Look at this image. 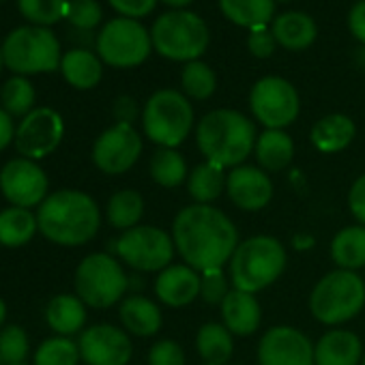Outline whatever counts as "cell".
Instances as JSON below:
<instances>
[{
    "label": "cell",
    "instance_id": "41",
    "mask_svg": "<svg viewBox=\"0 0 365 365\" xmlns=\"http://www.w3.org/2000/svg\"><path fill=\"white\" fill-rule=\"evenodd\" d=\"M230 286L224 269H211L200 273V299L209 305H222L228 297Z\"/></svg>",
    "mask_w": 365,
    "mask_h": 365
},
{
    "label": "cell",
    "instance_id": "7",
    "mask_svg": "<svg viewBox=\"0 0 365 365\" xmlns=\"http://www.w3.org/2000/svg\"><path fill=\"white\" fill-rule=\"evenodd\" d=\"M142 129L159 148L180 146L194 129L192 101L174 88L153 93L142 108Z\"/></svg>",
    "mask_w": 365,
    "mask_h": 365
},
{
    "label": "cell",
    "instance_id": "19",
    "mask_svg": "<svg viewBox=\"0 0 365 365\" xmlns=\"http://www.w3.org/2000/svg\"><path fill=\"white\" fill-rule=\"evenodd\" d=\"M155 294L168 307H185L200 297V273L190 264H170L157 273Z\"/></svg>",
    "mask_w": 365,
    "mask_h": 365
},
{
    "label": "cell",
    "instance_id": "42",
    "mask_svg": "<svg viewBox=\"0 0 365 365\" xmlns=\"http://www.w3.org/2000/svg\"><path fill=\"white\" fill-rule=\"evenodd\" d=\"M148 365H185V350L176 339H159L148 350Z\"/></svg>",
    "mask_w": 365,
    "mask_h": 365
},
{
    "label": "cell",
    "instance_id": "27",
    "mask_svg": "<svg viewBox=\"0 0 365 365\" xmlns=\"http://www.w3.org/2000/svg\"><path fill=\"white\" fill-rule=\"evenodd\" d=\"M196 350L202 365H230L235 354L232 333L220 322H205L196 333Z\"/></svg>",
    "mask_w": 365,
    "mask_h": 365
},
{
    "label": "cell",
    "instance_id": "58",
    "mask_svg": "<svg viewBox=\"0 0 365 365\" xmlns=\"http://www.w3.org/2000/svg\"><path fill=\"white\" fill-rule=\"evenodd\" d=\"M363 282H365V277H363Z\"/></svg>",
    "mask_w": 365,
    "mask_h": 365
},
{
    "label": "cell",
    "instance_id": "38",
    "mask_svg": "<svg viewBox=\"0 0 365 365\" xmlns=\"http://www.w3.org/2000/svg\"><path fill=\"white\" fill-rule=\"evenodd\" d=\"M80 346L69 337H50L35 352V365H78Z\"/></svg>",
    "mask_w": 365,
    "mask_h": 365
},
{
    "label": "cell",
    "instance_id": "47",
    "mask_svg": "<svg viewBox=\"0 0 365 365\" xmlns=\"http://www.w3.org/2000/svg\"><path fill=\"white\" fill-rule=\"evenodd\" d=\"M348 29L352 33V37L365 46V0H359L356 5H352V9L348 11Z\"/></svg>",
    "mask_w": 365,
    "mask_h": 365
},
{
    "label": "cell",
    "instance_id": "12",
    "mask_svg": "<svg viewBox=\"0 0 365 365\" xmlns=\"http://www.w3.org/2000/svg\"><path fill=\"white\" fill-rule=\"evenodd\" d=\"M250 108L254 118L264 129H286L297 120L301 112V99L294 84H290L286 78L264 76L252 86Z\"/></svg>",
    "mask_w": 365,
    "mask_h": 365
},
{
    "label": "cell",
    "instance_id": "28",
    "mask_svg": "<svg viewBox=\"0 0 365 365\" xmlns=\"http://www.w3.org/2000/svg\"><path fill=\"white\" fill-rule=\"evenodd\" d=\"M46 320L63 337L78 333L86 322V303L78 294H58L46 307Z\"/></svg>",
    "mask_w": 365,
    "mask_h": 365
},
{
    "label": "cell",
    "instance_id": "4",
    "mask_svg": "<svg viewBox=\"0 0 365 365\" xmlns=\"http://www.w3.org/2000/svg\"><path fill=\"white\" fill-rule=\"evenodd\" d=\"M288 254L279 239L256 235L239 243L230 258V282L237 290L260 292L275 284L286 271Z\"/></svg>",
    "mask_w": 365,
    "mask_h": 365
},
{
    "label": "cell",
    "instance_id": "22",
    "mask_svg": "<svg viewBox=\"0 0 365 365\" xmlns=\"http://www.w3.org/2000/svg\"><path fill=\"white\" fill-rule=\"evenodd\" d=\"M271 33L284 50L301 52L316 41L318 26L314 18L303 11H286L271 22Z\"/></svg>",
    "mask_w": 365,
    "mask_h": 365
},
{
    "label": "cell",
    "instance_id": "20",
    "mask_svg": "<svg viewBox=\"0 0 365 365\" xmlns=\"http://www.w3.org/2000/svg\"><path fill=\"white\" fill-rule=\"evenodd\" d=\"M363 344L348 329H331L314 344L316 365H361Z\"/></svg>",
    "mask_w": 365,
    "mask_h": 365
},
{
    "label": "cell",
    "instance_id": "6",
    "mask_svg": "<svg viewBox=\"0 0 365 365\" xmlns=\"http://www.w3.org/2000/svg\"><path fill=\"white\" fill-rule=\"evenodd\" d=\"M365 307V282L359 273L335 269L318 279L309 294V312L312 316L327 327H337L354 316H359Z\"/></svg>",
    "mask_w": 365,
    "mask_h": 365
},
{
    "label": "cell",
    "instance_id": "45",
    "mask_svg": "<svg viewBox=\"0 0 365 365\" xmlns=\"http://www.w3.org/2000/svg\"><path fill=\"white\" fill-rule=\"evenodd\" d=\"M348 209L356 224L365 226V172L352 182V187L348 192Z\"/></svg>",
    "mask_w": 365,
    "mask_h": 365
},
{
    "label": "cell",
    "instance_id": "37",
    "mask_svg": "<svg viewBox=\"0 0 365 365\" xmlns=\"http://www.w3.org/2000/svg\"><path fill=\"white\" fill-rule=\"evenodd\" d=\"M69 0H18L20 14L33 26H54L63 18H67Z\"/></svg>",
    "mask_w": 365,
    "mask_h": 365
},
{
    "label": "cell",
    "instance_id": "25",
    "mask_svg": "<svg viewBox=\"0 0 365 365\" xmlns=\"http://www.w3.org/2000/svg\"><path fill=\"white\" fill-rule=\"evenodd\" d=\"M354 135V120L346 114H327L309 131V140L320 153H339L350 146Z\"/></svg>",
    "mask_w": 365,
    "mask_h": 365
},
{
    "label": "cell",
    "instance_id": "39",
    "mask_svg": "<svg viewBox=\"0 0 365 365\" xmlns=\"http://www.w3.org/2000/svg\"><path fill=\"white\" fill-rule=\"evenodd\" d=\"M29 354V335L20 324H9L0 331V365L24 363Z\"/></svg>",
    "mask_w": 365,
    "mask_h": 365
},
{
    "label": "cell",
    "instance_id": "52",
    "mask_svg": "<svg viewBox=\"0 0 365 365\" xmlns=\"http://www.w3.org/2000/svg\"><path fill=\"white\" fill-rule=\"evenodd\" d=\"M5 318H7V305H5L3 299H0V324L5 322Z\"/></svg>",
    "mask_w": 365,
    "mask_h": 365
},
{
    "label": "cell",
    "instance_id": "9",
    "mask_svg": "<svg viewBox=\"0 0 365 365\" xmlns=\"http://www.w3.org/2000/svg\"><path fill=\"white\" fill-rule=\"evenodd\" d=\"M127 290L129 277L123 271V264L110 254H91L76 269V294L88 307H112L114 303L123 301Z\"/></svg>",
    "mask_w": 365,
    "mask_h": 365
},
{
    "label": "cell",
    "instance_id": "5",
    "mask_svg": "<svg viewBox=\"0 0 365 365\" xmlns=\"http://www.w3.org/2000/svg\"><path fill=\"white\" fill-rule=\"evenodd\" d=\"M153 50L174 63H192L209 50L211 31L207 22L187 9L161 14L150 26Z\"/></svg>",
    "mask_w": 365,
    "mask_h": 365
},
{
    "label": "cell",
    "instance_id": "51",
    "mask_svg": "<svg viewBox=\"0 0 365 365\" xmlns=\"http://www.w3.org/2000/svg\"><path fill=\"white\" fill-rule=\"evenodd\" d=\"M354 61L361 69H365V46H359V50L354 52Z\"/></svg>",
    "mask_w": 365,
    "mask_h": 365
},
{
    "label": "cell",
    "instance_id": "15",
    "mask_svg": "<svg viewBox=\"0 0 365 365\" xmlns=\"http://www.w3.org/2000/svg\"><path fill=\"white\" fill-rule=\"evenodd\" d=\"M140 155L142 138L138 129L127 123H114L93 144V163L110 176L131 170Z\"/></svg>",
    "mask_w": 365,
    "mask_h": 365
},
{
    "label": "cell",
    "instance_id": "26",
    "mask_svg": "<svg viewBox=\"0 0 365 365\" xmlns=\"http://www.w3.org/2000/svg\"><path fill=\"white\" fill-rule=\"evenodd\" d=\"M258 168L264 172H279L292 163L294 157V140L286 129H264L254 148Z\"/></svg>",
    "mask_w": 365,
    "mask_h": 365
},
{
    "label": "cell",
    "instance_id": "17",
    "mask_svg": "<svg viewBox=\"0 0 365 365\" xmlns=\"http://www.w3.org/2000/svg\"><path fill=\"white\" fill-rule=\"evenodd\" d=\"M78 346L86 365H127L133 354L129 335L114 324H93L80 335Z\"/></svg>",
    "mask_w": 365,
    "mask_h": 365
},
{
    "label": "cell",
    "instance_id": "33",
    "mask_svg": "<svg viewBox=\"0 0 365 365\" xmlns=\"http://www.w3.org/2000/svg\"><path fill=\"white\" fill-rule=\"evenodd\" d=\"M37 230V215H33L31 209L9 207L0 211V245L24 247L35 237Z\"/></svg>",
    "mask_w": 365,
    "mask_h": 365
},
{
    "label": "cell",
    "instance_id": "11",
    "mask_svg": "<svg viewBox=\"0 0 365 365\" xmlns=\"http://www.w3.org/2000/svg\"><path fill=\"white\" fill-rule=\"evenodd\" d=\"M116 256L140 273H159L172 264L174 241L172 235L157 226H135L114 241Z\"/></svg>",
    "mask_w": 365,
    "mask_h": 365
},
{
    "label": "cell",
    "instance_id": "30",
    "mask_svg": "<svg viewBox=\"0 0 365 365\" xmlns=\"http://www.w3.org/2000/svg\"><path fill=\"white\" fill-rule=\"evenodd\" d=\"M226 178H228L226 168L213 161H202L190 172L187 194L192 196L194 205H211L224 194Z\"/></svg>",
    "mask_w": 365,
    "mask_h": 365
},
{
    "label": "cell",
    "instance_id": "18",
    "mask_svg": "<svg viewBox=\"0 0 365 365\" xmlns=\"http://www.w3.org/2000/svg\"><path fill=\"white\" fill-rule=\"evenodd\" d=\"M226 194L241 211L256 213L273 200V180L262 168L243 163L228 172Z\"/></svg>",
    "mask_w": 365,
    "mask_h": 365
},
{
    "label": "cell",
    "instance_id": "48",
    "mask_svg": "<svg viewBox=\"0 0 365 365\" xmlns=\"http://www.w3.org/2000/svg\"><path fill=\"white\" fill-rule=\"evenodd\" d=\"M16 129L18 127L14 125V116L0 108V150H5L11 140H16Z\"/></svg>",
    "mask_w": 365,
    "mask_h": 365
},
{
    "label": "cell",
    "instance_id": "32",
    "mask_svg": "<svg viewBox=\"0 0 365 365\" xmlns=\"http://www.w3.org/2000/svg\"><path fill=\"white\" fill-rule=\"evenodd\" d=\"M150 178L159 187L174 190L190 178L187 161L176 148H157L148 163Z\"/></svg>",
    "mask_w": 365,
    "mask_h": 365
},
{
    "label": "cell",
    "instance_id": "24",
    "mask_svg": "<svg viewBox=\"0 0 365 365\" xmlns=\"http://www.w3.org/2000/svg\"><path fill=\"white\" fill-rule=\"evenodd\" d=\"M61 73L69 86L78 91H91L101 82L103 61L86 48H73L63 54Z\"/></svg>",
    "mask_w": 365,
    "mask_h": 365
},
{
    "label": "cell",
    "instance_id": "16",
    "mask_svg": "<svg viewBox=\"0 0 365 365\" xmlns=\"http://www.w3.org/2000/svg\"><path fill=\"white\" fill-rule=\"evenodd\" d=\"M260 365H316L312 339L288 324H277L264 331L258 344Z\"/></svg>",
    "mask_w": 365,
    "mask_h": 365
},
{
    "label": "cell",
    "instance_id": "53",
    "mask_svg": "<svg viewBox=\"0 0 365 365\" xmlns=\"http://www.w3.org/2000/svg\"><path fill=\"white\" fill-rule=\"evenodd\" d=\"M5 67V56H3V43H0V71Z\"/></svg>",
    "mask_w": 365,
    "mask_h": 365
},
{
    "label": "cell",
    "instance_id": "31",
    "mask_svg": "<svg viewBox=\"0 0 365 365\" xmlns=\"http://www.w3.org/2000/svg\"><path fill=\"white\" fill-rule=\"evenodd\" d=\"M331 258L337 269L359 271L365 267V226H346L331 241Z\"/></svg>",
    "mask_w": 365,
    "mask_h": 365
},
{
    "label": "cell",
    "instance_id": "57",
    "mask_svg": "<svg viewBox=\"0 0 365 365\" xmlns=\"http://www.w3.org/2000/svg\"><path fill=\"white\" fill-rule=\"evenodd\" d=\"M0 3H5V0H0Z\"/></svg>",
    "mask_w": 365,
    "mask_h": 365
},
{
    "label": "cell",
    "instance_id": "35",
    "mask_svg": "<svg viewBox=\"0 0 365 365\" xmlns=\"http://www.w3.org/2000/svg\"><path fill=\"white\" fill-rule=\"evenodd\" d=\"M180 86H182V95L187 99L205 101L213 97L217 88V76L207 63L192 61V63H185V67L180 71Z\"/></svg>",
    "mask_w": 365,
    "mask_h": 365
},
{
    "label": "cell",
    "instance_id": "21",
    "mask_svg": "<svg viewBox=\"0 0 365 365\" xmlns=\"http://www.w3.org/2000/svg\"><path fill=\"white\" fill-rule=\"evenodd\" d=\"M220 307H222V320H224L222 324L232 335H241V337L254 335L262 322L260 301L252 292L232 288Z\"/></svg>",
    "mask_w": 365,
    "mask_h": 365
},
{
    "label": "cell",
    "instance_id": "23",
    "mask_svg": "<svg viewBox=\"0 0 365 365\" xmlns=\"http://www.w3.org/2000/svg\"><path fill=\"white\" fill-rule=\"evenodd\" d=\"M123 327L138 337H153L159 333L163 316L155 301L142 294H129L123 299L118 309Z\"/></svg>",
    "mask_w": 365,
    "mask_h": 365
},
{
    "label": "cell",
    "instance_id": "8",
    "mask_svg": "<svg viewBox=\"0 0 365 365\" xmlns=\"http://www.w3.org/2000/svg\"><path fill=\"white\" fill-rule=\"evenodd\" d=\"M5 67L16 76L52 73L61 69L63 52L61 41L50 29L43 26H20L11 31L3 41Z\"/></svg>",
    "mask_w": 365,
    "mask_h": 365
},
{
    "label": "cell",
    "instance_id": "50",
    "mask_svg": "<svg viewBox=\"0 0 365 365\" xmlns=\"http://www.w3.org/2000/svg\"><path fill=\"white\" fill-rule=\"evenodd\" d=\"M161 3L168 5L170 9H185L194 3V0H161Z\"/></svg>",
    "mask_w": 365,
    "mask_h": 365
},
{
    "label": "cell",
    "instance_id": "2",
    "mask_svg": "<svg viewBox=\"0 0 365 365\" xmlns=\"http://www.w3.org/2000/svg\"><path fill=\"white\" fill-rule=\"evenodd\" d=\"M39 232L63 247H80L93 241L101 226L97 202L78 190H61L46 198L37 211Z\"/></svg>",
    "mask_w": 365,
    "mask_h": 365
},
{
    "label": "cell",
    "instance_id": "29",
    "mask_svg": "<svg viewBox=\"0 0 365 365\" xmlns=\"http://www.w3.org/2000/svg\"><path fill=\"white\" fill-rule=\"evenodd\" d=\"M226 20L243 29H264L275 20V0H220Z\"/></svg>",
    "mask_w": 365,
    "mask_h": 365
},
{
    "label": "cell",
    "instance_id": "36",
    "mask_svg": "<svg viewBox=\"0 0 365 365\" xmlns=\"http://www.w3.org/2000/svg\"><path fill=\"white\" fill-rule=\"evenodd\" d=\"M35 86L29 78L24 76H14L9 78L3 88H0V103L3 110L11 116H26L35 110Z\"/></svg>",
    "mask_w": 365,
    "mask_h": 365
},
{
    "label": "cell",
    "instance_id": "10",
    "mask_svg": "<svg viewBox=\"0 0 365 365\" xmlns=\"http://www.w3.org/2000/svg\"><path fill=\"white\" fill-rule=\"evenodd\" d=\"M97 56L116 69H131L142 65L153 52L150 31L138 20L114 18L97 35Z\"/></svg>",
    "mask_w": 365,
    "mask_h": 365
},
{
    "label": "cell",
    "instance_id": "3",
    "mask_svg": "<svg viewBox=\"0 0 365 365\" xmlns=\"http://www.w3.org/2000/svg\"><path fill=\"white\" fill-rule=\"evenodd\" d=\"M258 131L252 118L239 110L220 108L196 125V144L207 161L222 168H237L254 153Z\"/></svg>",
    "mask_w": 365,
    "mask_h": 365
},
{
    "label": "cell",
    "instance_id": "55",
    "mask_svg": "<svg viewBox=\"0 0 365 365\" xmlns=\"http://www.w3.org/2000/svg\"><path fill=\"white\" fill-rule=\"evenodd\" d=\"M361 365H365V354H363V361H361Z\"/></svg>",
    "mask_w": 365,
    "mask_h": 365
},
{
    "label": "cell",
    "instance_id": "46",
    "mask_svg": "<svg viewBox=\"0 0 365 365\" xmlns=\"http://www.w3.org/2000/svg\"><path fill=\"white\" fill-rule=\"evenodd\" d=\"M114 118L116 123H127V125H133V120L138 118L140 110H138V101L129 95H120L116 101H114Z\"/></svg>",
    "mask_w": 365,
    "mask_h": 365
},
{
    "label": "cell",
    "instance_id": "34",
    "mask_svg": "<svg viewBox=\"0 0 365 365\" xmlns=\"http://www.w3.org/2000/svg\"><path fill=\"white\" fill-rule=\"evenodd\" d=\"M106 215L112 228L127 232L140 224L144 215V198L135 190H120L108 200Z\"/></svg>",
    "mask_w": 365,
    "mask_h": 365
},
{
    "label": "cell",
    "instance_id": "44",
    "mask_svg": "<svg viewBox=\"0 0 365 365\" xmlns=\"http://www.w3.org/2000/svg\"><path fill=\"white\" fill-rule=\"evenodd\" d=\"M108 3L120 18L140 20V18H146L155 9L157 0H108Z\"/></svg>",
    "mask_w": 365,
    "mask_h": 365
},
{
    "label": "cell",
    "instance_id": "49",
    "mask_svg": "<svg viewBox=\"0 0 365 365\" xmlns=\"http://www.w3.org/2000/svg\"><path fill=\"white\" fill-rule=\"evenodd\" d=\"M292 245H294V250H299V252L309 250V247H314V237H312V235H294V237H292Z\"/></svg>",
    "mask_w": 365,
    "mask_h": 365
},
{
    "label": "cell",
    "instance_id": "14",
    "mask_svg": "<svg viewBox=\"0 0 365 365\" xmlns=\"http://www.w3.org/2000/svg\"><path fill=\"white\" fill-rule=\"evenodd\" d=\"M65 135V120L54 108H35L16 129V148L26 159H43L52 155Z\"/></svg>",
    "mask_w": 365,
    "mask_h": 365
},
{
    "label": "cell",
    "instance_id": "40",
    "mask_svg": "<svg viewBox=\"0 0 365 365\" xmlns=\"http://www.w3.org/2000/svg\"><path fill=\"white\" fill-rule=\"evenodd\" d=\"M103 11L97 0H69L67 22L78 31H93L101 24Z\"/></svg>",
    "mask_w": 365,
    "mask_h": 365
},
{
    "label": "cell",
    "instance_id": "43",
    "mask_svg": "<svg viewBox=\"0 0 365 365\" xmlns=\"http://www.w3.org/2000/svg\"><path fill=\"white\" fill-rule=\"evenodd\" d=\"M277 48V41L271 33V29H254L250 31V37H247V50L252 52V56L256 58H269L273 56Z\"/></svg>",
    "mask_w": 365,
    "mask_h": 365
},
{
    "label": "cell",
    "instance_id": "13",
    "mask_svg": "<svg viewBox=\"0 0 365 365\" xmlns=\"http://www.w3.org/2000/svg\"><path fill=\"white\" fill-rule=\"evenodd\" d=\"M48 185L43 168L26 157L11 159L0 170V192L11 207H41L48 198Z\"/></svg>",
    "mask_w": 365,
    "mask_h": 365
},
{
    "label": "cell",
    "instance_id": "56",
    "mask_svg": "<svg viewBox=\"0 0 365 365\" xmlns=\"http://www.w3.org/2000/svg\"><path fill=\"white\" fill-rule=\"evenodd\" d=\"M18 365H26V363H18Z\"/></svg>",
    "mask_w": 365,
    "mask_h": 365
},
{
    "label": "cell",
    "instance_id": "54",
    "mask_svg": "<svg viewBox=\"0 0 365 365\" xmlns=\"http://www.w3.org/2000/svg\"><path fill=\"white\" fill-rule=\"evenodd\" d=\"M275 3H288V0H275Z\"/></svg>",
    "mask_w": 365,
    "mask_h": 365
},
{
    "label": "cell",
    "instance_id": "1",
    "mask_svg": "<svg viewBox=\"0 0 365 365\" xmlns=\"http://www.w3.org/2000/svg\"><path fill=\"white\" fill-rule=\"evenodd\" d=\"M172 241L178 256L198 273L224 269L241 243L235 222L211 205L180 209L172 224Z\"/></svg>",
    "mask_w": 365,
    "mask_h": 365
}]
</instances>
